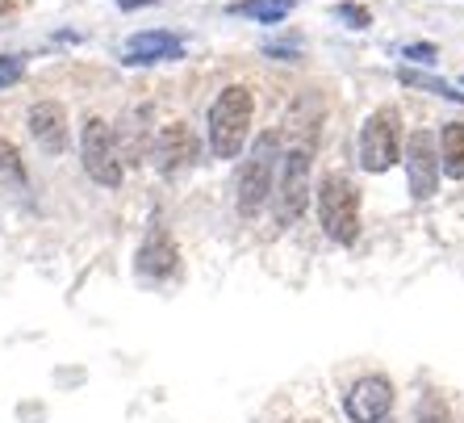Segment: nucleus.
I'll list each match as a JSON object with an SVG mask.
<instances>
[{
    "mask_svg": "<svg viewBox=\"0 0 464 423\" xmlns=\"http://www.w3.org/2000/svg\"><path fill=\"white\" fill-rule=\"evenodd\" d=\"M318 222L335 243H356L360 235V193L343 172L323 176L318 185Z\"/></svg>",
    "mask_w": 464,
    "mask_h": 423,
    "instance_id": "obj_3",
    "label": "nucleus"
},
{
    "mask_svg": "<svg viewBox=\"0 0 464 423\" xmlns=\"http://www.w3.org/2000/svg\"><path fill=\"white\" fill-rule=\"evenodd\" d=\"M151 152H155V160H160V168L176 172V168H184V163H193L197 155H201V143H197V134L188 131L184 122H168L151 139Z\"/></svg>",
    "mask_w": 464,
    "mask_h": 423,
    "instance_id": "obj_10",
    "label": "nucleus"
},
{
    "mask_svg": "<svg viewBox=\"0 0 464 423\" xmlns=\"http://www.w3.org/2000/svg\"><path fill=\"white\" fill-rule=\"evenodd\" d=\"M0 176H9V181H17V185H25L22 155H17V147H13V143H5V139H0Z\"/></svg>",
    "mask_w": 464,
    "mask_h": 423,
    "instance_id": "obj_17",
    "label": "nucleus"
},
{
    "mask_svg": "<svg viewBox=\"0 0 464 423\" xmlns=\"http://www.w3.org/2000/svg\"><path fill=\"white\" fill-rule=\"evenodd\" d=\"M343 411L352 423H385L393 411V381L377 373L352 381V390L343 394Z\"/></svg>",
    "mask_w": 464,
    "mask_h": 423,
    "instance_id": "obj_8",
    "label": "nucleus"
},
{
    "mask_svg": "<svg viewBox=\"0 0 464 423\" xmlns=\"http://www.w3.org/2000/svg\"><path fill=\"white\" fill-rule=\"evenodd\" d=\"M176 261H180V251H176L172 235H168L163 227H155L151 235L142 239V248H139V272L142 277L163 281V277H172L176 272Z\"/></svg>",
    "mask_w": 464,
    "mask_h": 423,
    "instance_id": "obj_12",
    "label": "nucleus"
},
{
    "mask_svg": "<svg viewBox=\"0 0 464 423\" xmlns=\"http://www.w3.org/2000/svg\"><path fill=\"white\" fill-rule=\"evenodd\" d=\"M281 155L285 152H281V134L276 131H264L256 139V152L238 168V185H235V206L243 218H256L264 210V202L272 197V172H276Z\"/></svg>",
    "mask_w": 464,
    "mask_h": 423,
    "instance_id": "obj_2",
    "label": "nucleus"
},
{
    "mask_svg": "<svg viewBox=\"0 0 464 423\" xmlns=\"http://www.w3.org/2000/svg\"><path fill=\"white\" fill-rule=\"evenodd\" d=\"M335 17L347 22L352 30H368V22H372V13H368L364 5H335Z\"/></svg>",
    "mask_w": 464,
    "mask_h": 423,
    "instance_id": "obj_19",
    "label": "nucleus"
},
{
    "mask_svg": "<svg viewBox=\"0 0 464 423\" xmlns=\"http://www.w3.org/2000/svg\"><path fill=\"white\" fill-rule=\"evenodd\" d=\"M22 76H25V59H22V54H0V88L17 84Z\"/></svg>",
    "mask_w": 464,
    "mask_h": 423,
    "instance_id": "obj_18",
    "label": "nucleus"
},
{
    "mask_svg": "<svg viewBox=\"0 0 464 423\" xmlns=\"http://www.w3.org/2000/svg\"><path fill=\"white\" fill-rule=\"evenodd\" d=\"M293 5H297V0H243V5H230V13H235V17H251V22H259V25H276L293 13Z\"/></svg>",
    "mask_w": 464,
    "mask_h": 423,
    "instance_id": "obj_14",
    "label": "nucleus"
},
{
    "mask_svg": "<svg viewBox=\"0 0 464 423\" xmlns=\"http://www.w3.org/2000/svg\"><path fill=\"white\" fill-rule=\"evenodd\" d=\"M264 54H272V59H285V64H289V59H297V46H285V43H268L264 46Z\"/></svg>",
    "mask_w": 464,
    "mask_h": 423,
    "instance_id": "obj_21",
    "label": "nucleus"
},
{
    "mask_svg": "<svg viewBox=\"0 0 464 423\" xmlns=\"http://www.w3.org/2000/svg\"><path fill=\"white\" fill-rule=\"evenodd\" d=\"M414 423H452V411H448V402L440 394H422L419 407H414Z\"/></svg>",
    "mask_w": 464,
    "mask_h": 423,
    "instance_id": "obj_16",
    "label": "nucleus"
},
{
    "mask_svg": "<svg viewBox=\"0 0 464 423\" xmlns=\"http://www.w3.org/2000/svg\"><path fill=\"white\" fill-rule=\"evenodd\" d=\"M406 134H401V113L393 105H381L368 113V122L360 126V163L364 172H389L401 160Z\"/></svg>",
    "mask_w": 464,
    "mask_h": 423,
    "instance_id": "obj_5",
    "label": "nucleus"
},
{
    "mask_svg": "<svg viewBox=\"0 0 464 423\" xmlns=\"http://www.w3.org/2000/svg\"><path fill=\"white\" fill-rule=\"evenodd\" d=\"M398 80H401L406 88H422V93H435V97H443V101H456V105H464V93H456V88L448 84V80L422 76V72H411V67H401Z\"/></svg>",
    "mask_w": 464,
    "mask_h": 423,
    "instance_id": "obj_15",
    "label": "nucleus"
},
{
    "mask_svg": "<svg viewBox=\"0 0 464 423\" xmlns=\"http://www.w3.org/2000/svg\"><path fill=\"white\" fill-rule=\"evenodd\" d=\"M80 160H84V172L105 189L121 185V152H118V134L105 118H88L84 131H80Z\"/></svg>",
    "mask_w": 464,
    "mask_h": 423,
    "instance_id": "obj_6",
    "label": "nucleus"
},
{
    "mask_svg": "<svg viewBox=\"0 0 464 423\" xmlns=\"http://www.w3.org/2000/svg\"><path fill=\"white\" fill-rule=\"evenodd\" d=\"M401 54H406V59H414V64H435L440 46H435V43H411V46H401Z\"/></svg>",
    "mask_w": 464,
    "mask_h": 423,
    "instance_id": "obj_20",
    "label": "nucleus"
},
{
    "mask_svg": "<svg viewBox=\"0 0 464 423\" xmlns=\"http://www.w3.org/2000/svg\"><path fill=\"white\" fill-rule=\"evenodd\" d=\"M184 54V38L168 30H142L134 34L121 51V64H172Z\"/></svg>",
    "mask_w": 464,
    "mask_h": 423,
    "instance_id": "obj_9",
    "label": "nucleus"
},
{
    "mask_svg": "<svg viewBox=\"0 0 464 423\" xmlns=\"http://www.w3.org/2000/svg\"><path fill=\"white\" fill-rule=\"evenodd\" d=\"M142 5H155V0H118V9H142Z\"/></svg>",
    "mask_w": 464,
    "mask_h": 423,
    "instance_id": "obj_22",
    "label": "nucleus"
},
{
    "mask_svg": "<svg viewBox=\"0 0 464 423\" xmlns=\"http://www.w3.org/2000/svg\"><path fill=\"white\" fill-rule=\"evenodd\" d=\"M310 172H314V147L310 143H293L281 155V181H276V222L293 227L310 206Z\"/></svg>",
    "mask_w": 464,
    "mask_h": 423,
    "instance_id": "obj_4",
    "label": "nucleus"
},
{
    "mask_svg": "<svg viewBox=\"0 0 464 423\" xmlns=\"http://www.w3.org/2000/svg\"><path fill=\"white\" fill-rule=\"evenodd\" d=\"M401 160H406V181H411V197L414 202H427L440 189V143L431 131H414L401 147Z\"/></svg>",
    "mask_w": 464,
    "mask_h": 423,
    "instance_id": "obj_7",
    "label": "nucleus"
},
{
    "mask_svg": "<svg viewBox=\"0 0 464 423\" xmlns=\"http://www.w3.org/2000/svg\"><path fill=\"white\" fill-rule=\"evenodd\" d=\"M30 134L43 152L59 155L67 147V109L59 101H38L30 109Z\"/></svg>",
    "mask_w": 464,
    "mask_h": 423,
    "instance_id": "obj_11",
    "label": "nucleus"
},
{
    "mask_svg": "<svg viewBox=\"0 0 464 423\" xmlns=\"http://www.w3.org/2000/svg\"><path fill=\"white\" fill-rule=\"evenodd\" d=\"M440 172H448L452 181L464 176V122H448L440 131Z\"/></svg>",
    "mask_w": 464,
    "mask_h": 423,
    "instance_id": "obj_13",
    "label": "nucleus"
},
{
    "mask_svg": "<svg viewBox=\"0 0 464 423\" xmlns=\"http://www.w3.org/2000/svg\"><path fill=\"white\" fill-rule=\"evenodd\" d=\"M251 109H256V97L247 84H230L218 93V101L209 105V152L218 160H238L251 131Z\"/></svg>",
    "mask_w": 464,
    "mask_h": 423,
    "instance_id": "obj_1",
    "label": "nucleus"
}]
</instances>
